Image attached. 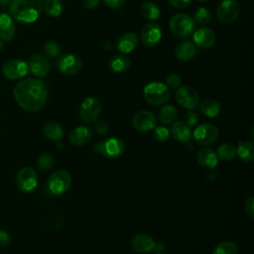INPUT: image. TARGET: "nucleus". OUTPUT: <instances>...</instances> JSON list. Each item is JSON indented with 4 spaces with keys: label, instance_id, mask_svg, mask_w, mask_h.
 <instances>
[{
    "label": "nucleus",
    "instance_id": "f3484780",
    "mask_svg": "<svg viewBox=\"0 0 254 254\" xmlns=\"http://www.w3.org/2000/svg\"><path fill=\"white\" fill-rule=\"evenodd\" d=\"M125 150L124 143L117 138H109L101 143V154L109 158H117Z\"/></svg>",
    "mask_w": 254,
    "mask_h": 254
},
{
    "label": "nucleus",
    "instance_id": "393cba45",
    "mask_svg": "<svg viewBox=\"0 0 254 254\" xmlns=\"http://www.w3.org/2000/svg\"><path fill=\"white\" fill-rule=\"evenodd\" d=\"M109 68L116 73L126 71L130 66V61L124 54L114 55L108 62Z\"/></svg>",
    "mask_w": 254,
    "mask_h": 254
},
{
    "label": "nucleus",
    "instance_id": "c756f323",
    "mask_svg": "<svg viewBox=\"0 0 254 254\" xmlns=\"http://www.w3.org/2000/svg\"><path fill=\"white\" fill-rule=\"evenodd\" d=\"M140 13L147 20H156L160 17V9L154 2L147 1L140 7Z\"/></svg>",
    "mask_w": 254,
    "mask_h": 254
},
{
    "label": "nucleus",
    "instance_id": "473e14b6",
    "mask_svg": "<svg viewBox=\"0 0 254 254\" xmlns=\"http://www.w3.org/2000/svg\"><path fill=\"white\" fill-rule=\"evenodd\" d=\"M237 245L232 241H222L217 244L212 254H237Z\"/></svg>",
    "mask_w": 254,
    "mask_h": 254
},
{
    "label": "nucleus",
    "instance_id": "3c124183",
    "mask_svg": "<svg viewBox=\"0 0 254 254\" xmlns=\"http://www.w3.org/2000/svg\"><path fill=\"white\" fill-rule=\"evenodd\" d=\"M199 2H206V1H209V0H198Z\"/></svg>",
    "mask_w": 254,
    "mask_h": 254
},
{
    "label": "nucleus",
    "instance_id": "aec40b11",
    "mask_svg": "<svg viewBox=\"0 0 254 254\" xmlns=\"http://www.w3.org/2000/svg\"><path fill=\"white\" fill-rule=\"evenodd\" d=\"M195 158L199 165L208 169L215 168L218 163V158L216 153L212 149L207 147H203L199 149L198 152L196 153Z\"/></svg>",
    "mask_w": 254,
    "mask_h": 254
},
{
    "label": "nucleus",
    "instance_id": "e433bc0d",
    "mask_svg": "<svg viewBox=\"0 0 254 254\" xmlns=\"http://www.w3.org/2000/svg\"><path fill=\"white\" fill-rule=\"evenodd\" d=\"M165 84L168 86V88L171 89L179 88L182 84V78L178 73H171L167 76Z\"/></svg>",
    "mask_w": 254,
    "mask_h": 254
},
{
    "label": "nucleus",
    "instance_id": "c03bdc74",
    "mask_svg": "<svg viewBox=\"0 0 254 254\" xmlns=\"http://www.w3.org/2000/svg\"><path fill=\"white\" fill-rule=\"evenodd\" d=\"M10 235L4 230H0V247H6L10 244Z\"/></svg>",
    "mask_w": 254,
    "mask_h": 254
},
{
    "label": "nucleus",
    "instance_id": "6e6552de",
    "mask_svg": "<svg viewBox=\"0 0 254 254\" xmlns=\"http://www.w3.org/2000/svg\"><path fill=\"white\" fill-rule=\"evenodd\" d=\"M101 111V103L95 97H86L80 104L79 117L83 122L92 123Z\"/></svg>",
    "mask_w": 254,
    "mask_h": 254
},
{
    "label": "nucleus",
    "instance_id": "f704fd0d",
    "mask_svg": "<svg viewBox=\"0 0 254 254\" xmlns=\"http://www.w3.org/2000/svg\"><path fill=\"white\" fill-rule=\"evenodd\" d=\"M54 157L53 155L49 154V153H45V154H42L39 158H38V167L41 171H49L53 165H54Z\"/></svg>",
    "mask_w": 254,
    "mask_h": 254
},
{
    "label": "nucleus",
    "instance_id": "423d86ee",
    "mask_svg": "<svg viewBox=\"0 0 254 254\" xmlns=\"http://www.w3.org/2000/svg\"><path fill=\"white\" fill-rule=\"evenodd\" d=\"M240 14V5L236 0H222L216 8V18L220 23L230 24Z\"/></svg>",
    "mask_w": 254,
    "mask_h": 254
},
{
    "label": "nucleus",
    "instance_id": "de8ad7c7",
    "mask_svg": "<svg viewBox=\"0 0 254 254\" xmlns=\"http://www.w3.org/2000/svg\"><path fill=\"white\" fill-rule=\"evenodd\" d=\"M102 47H103V49H105L106 51H110V50H112V48H113V44H112L111 41L106 40V41L102 44Z\"/></svg>",
    "mask_w": 254,
    "mask_h": 254
},
{
    "label": "nucleus",
    "instance_id": "39448f33",
    "mask_svg": "<svg viewBox=\"0 0 254 254\" xmlns=\"http://www.w3.org/2000/svg\"><path fill=\"white\" fill-rule=\"evenodd\" d=\"M71 176L67 171L59 170L54 172L48 180V188L53 194H63L71 186Z\"/></svg>",
    "mask_w": 254,
    "mask_h": 254
},
{
    "label": "nucleus",
    "instance_id": "f257e3e1",
    "mask_svg": "<svg viewBox=\"0 0 254 254\" xmlns=\"http://www.w3.org/2000/svg\"><path fill=\"white\" fill-rule=\"evenodd\" d=\"M13 95L22 109L36 112L45 106L48 100V89L41 79L29 77L20 80L15 85Z\"/></svg>",
    "mask_w": 254,
    "mask_h": 254
},
{
    "label": "nucleus",
    "instance_id": "0eeeda50",
    "mask_svg": "<svg viewBox=\"0 0 254 254\" xmlns=\"http://www.w3.org/2000/svg\"><path fill=\"white\" fill-rule=\"evenodd\" d=\"M16 185L21 191L32 192L38 185V174L33 168L24 167L16 175Z\"/></svg>",
    "mask_w": 254,
    "mask_h": 254
},
{
    "label": "nucleus",
    "instance_id": "b1692460",
    "mask_svg": "<svg viewBox=\"0 0 254 254\" xmlns=\"http://www.w3.org/2000/svg\"><path fill=\"white\" fill-rule=\"evenodd\" d=\"M92 137V133L89 128L85 126L76 127L69 134V143L73 146H82L86 144Z\"/></svg>",
    "mask_w": 254,
    "mask_h": 254
},
{
    "label": "nucleus",
    "instance_id": "1a4fd4ad",
    "mask_svg": "<svg viewBox=\"0 0 254 254\" xmlns=\"http://www.w3.org/2000/svg\"><path fill=\"white\" fill-rule=\"evenodd\" d=\"M176 100L182 107L190 110L198 105L199 95L193 87L183 85L176 92Z\"/></svg>",
    "mask_w": 254,
    "mask_h": 254
},
{
    "label": "nucleus",
    "instance_id": "a211bd4d",
    "mask_svg": "<svg viewBox=\"0 0 254 254\" xmlns=\"http://www.w3.org/2000/svg\"><path fill=\"white\" fill-rule=\"evenodd\" d=\"M16 34V27L12 17L7 13L0 14V39L3 42H10Z\"/></svg>",
    "mask_w": 254,
    "mask_h": 254
},
{
    "label": "nucleus",
    "instance_id": "9d476101",
    "mask_svg": "<svg viewBox=\"0 0 254 254\" xmlns=\"http://www.w3.org/2000/svg\"><path fill=\"white\" fill-rule=\"evenodd\" d=\"M194 141L201 146H208L214 143L218 138L217 128L209 123H203L195 128L193 131Z\"/></svg>",
    "mask_w": 254,
    "mask_h": 254
},
{
    "label": "nucleus",
    "instance_id": "2f4dec72",
    "mask_svg": "<svg viewBox=\"0 0 254 254\" xmlns=\"http://www.w3.org/2000/svg\"><path fill=\"white\" fill-rule=\"evenodd\" d=\"M217 158L223 161H230L236 156V147L230 143H224L217 148Z\"/></svg>",
    "mask_w": 254,
    "mask_h": 254
},
{
    "label": "nucleus",
    "instance_id": "7c9ffc66",
    "mask_svg": "<svg viewBox=\"0 0 254 254\" xmlns=\"http://www.w3.org/2000/svg\"><path fill=\"white\" fill-rule=\"evenodd\" d=\"M43 9L48 16L56 18L63 12V3L61 0H46L43 4Z\"/></svg>",
    "mask_w": 254,
    "mask_h": 254
},
{
    "label": "nucleus",
    "instance_id": "c85d7f7f",
    "mask_svg": "<svg viewBox=\"0 0 254 254\" xmlns=\"http://www.w3.org/2000/svg\"><path fill=\"white\" fill-rule=\"evenodd\" d=\"M177 117H178V109L172 104L164 105L159 111V120L163 124H171L175 122Z\"/></svg>",
    "mask_w": 254,
    "mask_h": 254
},
{
    "label": "nucleus",
    "instance_id": "ddd939ff",
    "mask_svg": "<svg viewBox=\"0 0 254 254\" xmlns=\"http://www.w3.org/2000/svg\"><path fill=\"white\" fill-rule=\"evenodd\" d=\"M57 66L61 73L65 75H72L81 69L82 62L76 55L68 54L59 59Z\"/></svg>",
    "mask_w": 254,
    "mask_h": 254
},
{
    "label": "nucleus",
    "instance_id": "c9c22d12",
    "mask_svg": "<svg viewBox=\"0 0 254 254\" xmlns=\"http://www.w3.org/2000/svg\"><path fill=\"white\" fill-rule=\"evenodd\" d=\"M44 53L49 58H57L61 54V48L58 43L49 41L44 45Z\"/></svg>",
    "mask_w": 254,
    "mask_h": 254
},
{
    "label": "nucleus",
    "instance_id": "a19ab883",
    "mask_svg": "<svg viewBox=\"0 0 254 254\" xmlns=\"http://www.w3.org/2000/svg\"><path fill=\"white\" fill-rule=\"evenodd\" d=\"M95 130L97 131V133L101 134V135H105L108 133L109 130V125L105 120H98L95 122L94 124Z\"/></svg>",
    "mask_w": 254,
    "mask_h": 254
},
{
    "label": "nucleus",
    "instance_id": "412c9836",
    "mask_svg": "<svg viewBox=\"0 0 254 254\" xmlns=\"http://www.w3.org/2000/svg\"><path fill=\"white\" fill-rule=\"evenodd\" d=\"M132 248L139 253H149L154 250L155 241L146 234H137L131 240Z\"/></svg>",
    "mask_w": 254,
    "mask_h": 254
},
{
    "label": "nucleus",
    "instance_id": "a18cd8bd",
    "mask_svg": "<svg viewBox=\"0 0 254 254\" xmlns=\"http://www.w3.org/2000/svg\"><path fill=\"white\" fill-rule=\"evenodd\" d=\"M100 0H81L82 6L87 10H93L99 5Z\"/></svg>",
    "mask_w": 254,
    "mask_h": 254
},
{
    "label": "nucleus",
    "instance_id": "37998d69",
    "mask_svg": "<svg viewBox=\"0 0 254 254\" xmlns=\"http://www.w3.org/2000/svg\"><path fill=\"white\" fill-rule=\"evenodd\" d=\"M103 3L112 9H117L123 6V4L125 3V0H102Z\"/></svg>",
    "mask_w": 254,
    "mask_h": 254
},
{
    "label": "nucleus",
    "instance_id": "79ce46f5",
    "mask_svg": "<svg viewBox=\"0 0 254 254\" xmlns=\"http://www.w3.org/2000/svg\"><path fill=\"white\" fill-rule=\"evenodd\" d=\"M168 2H169L172 6H174V7H176V8L183 9V8L188 7V6L190 4L191 0H168Z\"/></svg>",
    "mask_w": 254,
    "mask_h": 254
},
{
    "label": "nucleus",
    "instance_id": "bb28decb",
    "mask_svg": "<svg viewBox=\"0 0 254 254\" xmlns=\"http://www.w3.org/2000/svg\"><path fill=\"white\" fill-rule=\"evenodd\" d=\"M45 136L52 141H60L64 137V128L61 124L55 121H50L43 128Z\"/></svg>",
    "mask_w": 254,
    "mask_h": 254
},
{
    "label": "nucleus",
    "instance_id": "8fccbe9b",
    "mask_svg": "<svg viewBox=\"0 0 254 254\" xmlns=\"http://www.w3.org/2000/svg\"><path fill=\"white\" fill-rule=\"evenodd\" d=\"M4 49V42L0 39V52Z\"/></svg>",
    "mask_w": 254,
    "mask_h": 254
},
{
    "label": "nucleus",
    "instance_id": "58836bf2",
    "mask_svg": "<svg viewBox=\"0 0 254 254\" xmlns=\"http://www.w3.org/2000/svg\"><path fill=\"white\" fill-rule=\"evenodd\" d=\"M244 209H245V212L248 215V217L252 219L254 217V198H253V196H249L245 200Z\"/></svg>",
    "mask_w": 254,
    "mask_h": 254
},
{
    "label": "nucleus",
    "instance_id": "9b49d317",
    "mask_svg": "<svg viewBox=\"0 0 254 254\" xmlns=\"http://www.w3.org/2000/svg\"><path fill=\"white\" fill-rule=\"evenodd\" d=\"M2 72L9 80L21 79L29 72L28 64L22 60H10L3 65Z\"/></svg>",
    "mask_w": 254,
    "mask_h": 254
},
{
    "label": "nucleus",
    "instance_id": "f03ea898",
    "mask_svg": "<svg viewBox=\"0 0 254 254\" xmlns=\"http://www.w3.org/2000/svg\"><path fill=\"white\" fill-rule=\"evenodd\" d=\"M43 4V0H11L10 16L18 23L31 24L40 17Z\"/></svg>",
    "mask_w": 254,
    "mask_h": 254
},
{
    "label": "nucleus",
    "instance_id": "6ab92c4d",
    "mask_svg": "<svg viewBox=\"0 0 254 254\" xmlns=\"http://www.w3.org/2000/svg\"><path fill=\"white\" fill-rule=\"evenodd\" d=\"M139 43L138 36L133 32H126L123 34L116 43V48L122 54H129L133 52Z\"/></svg>",
    "mask_w": 254,
    "mask_h": 254
},
{
    "label": "nucleus",
    "instance_id": "2eb2a0df",
    "mask_svg": "<svg viewBox=\"0 0 254 254\" xmlns=\"http://www.w3.org/2000/svg\"><path fill=\"white\" fill-rule=\"evenodd\" d=\"M29 71L37 77H44L50 71V63L46 56L42 54H34L28 64Z\"/></svg>",
    "mask_w": 254,
    "mask_h": 254
},
{
    "label": "nucleus",
    "instance_id": "ea45409f",
    "mask_svg": "<svg viewBox=\"0 0 254 254\" xmlns=\"http://www.w3.org/2000/svg\"><path fill=\"white\" fill-rule=\"evenodd\" d=\"M187 125H189L190 127H192L194 125H196V123L198 122V116L195 112L193 111H189L186 115H185V121H184Z\"/></svg>",
    "mask_w": 254,
    "mask_h": 254
},
{
    "label": "nucleus",
    "instance_id": "49530a36",
    "mask_svg": "<svg viewBox=\"0 0 254 254\" xmlns=\"http://www.w3.org/2000/svg\"><path fill=\"white\" fill-rule=\"evenodd\" d=\"M165 248V245L163 242H155V246H154V250H156L157 252H161L163 251Z\"/></svg>",
    "mask_w": 254,
    "mask_h": 254
},
{
    "label": "nucleus",
    "instance_id": "7ed1b4c3",
    "mask_svg": "<svg viewBox=\"0 0 254 254\" xmlns=\"http://www.w3.org/2000/svg\"><path fill=\"white\" fill-rule=\"evenodd\" d=\"M169 27L173 35L179 38H185L190 36L194 32L195 22L190 15L178 13L171 18Z\"/></svg>",
    "mask_w": 254,
    "mask_h": 254
},
{
    "label": "nucleus",
    "instance_id": "f8f14e48",
    "mask_svg": "<svg viewBox=\"0 0 254 254\" xmlns=\"http://www.w3.org/2000/svg\"><path fill=\"white\" fill-rule=\"evenodd\" d=\"M140 37L144 46L148 48H154L160 43L162 39V28L158 23H147L141 29Z\"/></svg>",
    "mask_w": 254,
    "mask_h": 254
},
{
    "label": "nucleus",
    "instance_id": "dca6fc26",
    "mask_svg": "<svg viewBox=\"0 0 254 254\" xmlns=\"http://www.w3.org/2000/svg\"><path fill=\"white\" fill-rule=\"evenodd\" d=\"M192 39L195 47H198L200 49H208L214 45L216 36L211 29L203 27L193 32Z\"/></svg>",
    "mask_w": 254,
    "mask_h": 254
},
{
    "label": "nucleus",
    "instance_id": "5701e85b",
    "mask_svg": "<svg viewBox=\"0 0 254 254\" xmlns=\"http://www.w3.org/2000/svg\"><path fill=\"white\" fill-rule=\"evenodd\" d=\"M170 133L180 143H187L191 137L190 127L187 125L184 121L175 122L171 127Z\"/></svg>",
    "mask_w": 254,
    "mask_h": 254
},
{
    "label": "nucleus",
    "instance_id": "4c0bfd02",
    "mask_svg": "<svg viewBox=\"0 0 254 254\" xmlns=\"http://www.w3.org/2000/svg\"><path fill=\"white\" fill-rule=\"evenodd\" d=\"M154 137L156 140H158L159 142H166L169 140L170 137V131L163 126H159V127H155V131H154Z\"/></svg>",
    "mask_w": 254,
    "mask_h": 254
},
{
    "label": "nucleus",
    "instance_id": "4468645a",
    "mask_svg": "<svg viewBox=\"0 0 254 254\" xmlns=\"http://www.w3.org/2000/svg\"><path fill=\"white\" fill-rule=\"evenodd\" d=\"M157 118L149 110H141L132 118V126L139 132H147L156 127Z\"/></svg>",
    "mask_w": 254,
    "mask_h": 254
},
{
    "label": "nucleus",
    "instance_id": "4be33fe9",
    "mask_svg": "<svg viewBox=\"0 0 254 254\" xmlns=\"http://www.w3.org/2000/svg\"><path fill=\"white\" fill-rule=\"evenodd\" d=\"M176 57L182 62H189L196 55V47L190 41L181 42L176 48Z\"/></svg>",
    "mask_w": 254,
    "mask_h": 254
},
{
    "label": "nucleus",
    "instance_id": "20e7f679",
    "mask_svg": "<svg viewBox=\"0 0 254 254\" xmlns=\"http://www.w3.org/2000/svg\"><path fill=\"white\" fill-rule=\"evenodd\" d=\"M143 95L148 103L152 105H161L170 99L171 92L165 83L153 81L144 87Z\"/></svg>",
    "mask_w": 254,
    "mask_h": 254
},
{
    "label": "nucleus",
    "instance_id": "603ef678",
    "mask_svg": "<svg viewBox=\"0 0 254 254\" xmlns=\"http://www.w3.org/2000/svg\"><path fill=\"white\" fill-rule=\"evenodd\" d=\"M157 254H164V253H162V252H158Z\"/></svg>",
    "mask_w": 254,
    "mask_h": 254
},
{
    "label": "nucleus",
    "instance_id": "72a5a7b5",
    "mask_svg": "<svg viewBox=\"0 0 254 254\" xmlns=\"http://www.w3.org/2000/svg\"><path fill=\"white\" fill-rule=\"evenodd\" d=\"M193 20L195 24L205 25L211 20V12L205 7H198L193 14Z\"/></svg>",
    "mask_w": 254,
    "mask_h": 254
},
{
    "label": "nucleus",
    "instance_id": "09e8293b",
    "mask_svg": "<svg viewBox=\"0 0 254 254\" xmlns=\"http://www.w3.org/2000/svg\"><path fill=\"white\" fill-rule=\"evenodd\" d=\"M11 2V0H0V7H5L7 5H9Z\"/></svg>",
    "mask_w": 254,
    "mask_h": 254
},
{
    "label": "nucleus",
    "instance_id": "cd10ccee",
    "mask_svg": "<svg viewBox=\"0 0 254 254\" xmlns=\"http://www.w3.org/2000/svg\"><path fill=\"white\" fill-rule=\"evenodd\" d=\"M199 111L210 118L216 117L220 112V104L214 99H205L199 104Z\"/></svg>",
    "mask_w": 254,
    "mask_h": 254
},
{
    "label": "nucleus",
    "instance_id": "a878e982",
    "mask_svg": "<svg viewBox=\"0 0 254 254\" xmlns=\"http://www.w3.org/2000/svg\"><path fill=\"white\" fill-rule=\"evenodd\" d=\"M236 155L245 163H251L254 160V142L244 141L238 143L236 148Z\"/></svg>",
    "mask_w": 254,
    "mask_h": 254
}]
</instances>
